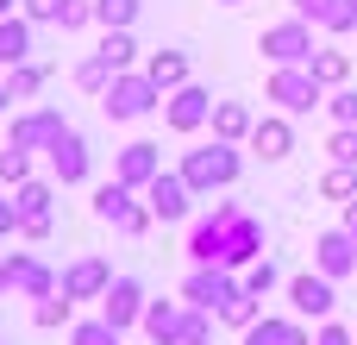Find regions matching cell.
I'll return each instance as SVG.
<instances>
[{
    "label": "cell",
    "instance_id": "34",
    "mask_svg": "<svg viewBox=\"0 0 357 345\" xmlns=\"http://www.w3.org/2000/svg\"><path fill=\"white\" fill-rule=\"evenodd\" d=\"M0 182H6V189L31 182V151H19V145H0Z\"/></svg>",
    "mask_w": 357,
    "mask_h": 345
},
{
    "label": "cell",
    "instance_id": "3",
    "mask_svg": "<svg viewBox=\"0 0 357 345\" xmlns=\"http://www.w3.org/2000/svg\"><path fill=\"white\" fill-rule=\"evenodd\" d=\"M326 82L307 69V63H270V82H264V101L276 107V113H289V119H301V113H314V107H326Z\"/></svg>",
    "mask_w": 357,
    "mask_h": 345
},
{
    "label": "cell",
    "instance_id": "16",
    "mask_svg": "<svg viewBox=\"0 0 357 345\" xmlns=\"http://www.w3.org/2000/svg\"><path fill=\"white\" fill-rule=\"evenodd\" d=\"M63 126H69V119H63L56 107H25V113H13L6 145H19V151H50V138H56Z\"/></svg>",
    "mask_w": 357,
    "mask_h": 345
},
{
    "label": "cell",
    "instance_id": "10",
    "mask_svg": "<svg viewBox=\"0 0 357 345\" xmlns=\"http://www.w3.org/2000/svg\"><path fill=\"white\" fill-rule=\"evenodd\" d=\"M44 163H50V176H56L63 189H75V182H88V176H94V151H88V138H82L75 126H63V132L50 138Z\"/></svg>",
    "mask_w": 357,
    "mask_h": 345
},
{
    "label": "cell",
    "instance_id": "23",
    "mask_svg": "<svg viewBox=\"0 0 357 345\" xmlns=\"http://www.w3.org/2000/svg\"><path fill=\"white\" fill-rule=\"evenodd\" d=\"M251 126H257V113H251L245 101H213V138L245 145V138H251Z\"/></svg>",
    "mask_w": 357,
    "mask_h": 345
},
{
    "label": "cell",
    "instance_id": "6",
    "mask_svg": "<svg viewBox=\"0 0 357 345\" xmlns=\"http://www.w3.org/2000/svg\"><path fill=\"white\" fill-rule=\"evenodd\" d=\"M157 107H163V88L144 75V63H138V69H119V75L107 82V94H100V113L119 119V126H126V119H144V113H157Z\"/></svg>",
    "mask_w": 357,
    "mask_h": 345
},
{
    "label": "cell",
    "instance_id": "41",
    "mask_svg": "<svg viewBox=\"0 0 357 345\" xmlns=\"http://www.w3.org/2000/svg\"><path fill=\"white\" fill-rule=\"evenodd\" d=\"M333 6H339V0H289V13L314 19V25H326V19H333Z\"/></svg>",
    "mask_w": 357,
    "mask_h": 345
},
{
    "label": "cell",
    "instance_id": "49",
    "mask_svg": "<svg viewBox=\"0 0 357 345\" xmlns=\"http://www.w3.org/2000/svg\"><path fill=\"white\" fill-rule=\"evenodd\" d=\"M195 345H213V339H195Z\"/></svg>",
    "mask_w": 357,
    "mask_h": 345
},
{
    "label": "cell",
    "instance_id": "11",
    "mask_svg": "<svg viewBox=\"0 0 357 345\" xmlns=\"http://www.w3.org/2000/svg\"><path fill=\"white\" fill-rule=\"evenodd\" d=\"M13 207H19V233L25 239H50V226H56V214H50L56 207V182H38V176L19 182L13 189Z\"/></svg>",
    "mask_w": 357,
    "mask_h": 345
},
{
    "label": "cell",
    "instance_id": "47",
    "mask_svg": "<svg viewBox=\"0 0 357 345\" xmlns=\"http://www.w3.org/2000/svg\"><path fill=\"white\" fill-rule=\"evenodd\" d=\"M345 6H351V25H357V0H345Z\"/></svg>",
    "mask_w": 357,
    "mask_h": 345
},
{
    "label": "cell",
    "instance_id": "36",
    "mask_svg": "<svg viewBox=\"0 0 357 345\" xmlns=\"http://www.w3.org/2000/svg\"><path fill=\"white\" fill-rule=\"evenodd\" d=\"M326 157H333V163H357V126H333Z\"/></svg>",
    "mask_w": 357,
    "mask_h": 345
},
{
    "label": "cell",
    "instance_id": "30",
    "mask_svg": "<svg viewBox=\"0 0 357 345\" xmlns=\"http://www.w3.org/2000/svg\"><path fill=\"white\" fill-rule=\"evenodd\" d=\"M113 75H119V69H113V63H107L100 50L75 63V88H88V94H107V82H113Z\"/></svg>",
    "mask_w": 357,
    "mask_h": 345
},
{
    "label": "cell",
    "instance_id": "29",
    "mask_svg": "<svg viewBox=\"0 0 357 345\" xmlns=\"http://www.w3.org/2000/svg\"><path fill=\"white\" fill-rule=\"evenodd\" d=\"M31 321H38L44 333H56V327H69V321H75V302H69V295L56 289V295H44V302H31Z\"/></svg>",
    "mask_w": 357,
    "mask_h": 345
},
{
    "label": "cell",
    "instance_id": "42",
    "mask_svg": "<svg viewBox=\"0 0 357 345\" xmlns=\"http://www.w3.org/2000/svg\"><path fill=\"white\" fill-rule=\"evenodd\" d=\"M19 233V207H13V195L0 189V239H13Z\"/></svg>",
    "mask_w": 357,
    "mask_h": 345
},
{
    "label": "cell",
    "instance_id": "12",
    "mask_svg": "<svg viewBox=\"0 0 357 345\" xmlns=\"http://www.w3.org/2000/svg\"><path fill=\"white\" fill-rule=\"evenodd\" d=\"M144 201H151V214H157L163 226L195 214V189H188V176H182V170H157V176L144 182Z\"/></svg>",
    "mask_w": 357,
    "mask_h": 345
},
{
    "label": "cell",
    "instance_id": "37",
    "mask_svg": "<svg viewBox=\"0 0 357 345\" xmlns=\"http://www.w3.org/2000/svg\"><path fill=\"white\" fill-rule=\"evenodd\" d=\"M82 25H94V0H63L56 31H82Z\"/></svg>",
    "mask_w": 357,
    "mask_h": 345
},
{
    "label": "cell",
    "instance_id": "13",
    "mask_svg": "<svg viewBox=\"0 0 357 345\" xmlns=\"http://www.w3.org/2000/svg\"><path fill=\"white\" fill-rule=\"evenodd\" d=\"M6 283H13V295L44 302V295H56V289H63V270H50V264H44V258H31V251H6Z\"/></svg>",
    "mask_w": 357,
    "mask_h": 345
},
{
    "label": "cell",
    "instance_id": "7",
    "mask_svg": "<svg viewBox=\"0 0 357 345\" xmlns=\"http://www.w3.org/2000/svg\"><path fill=\"white\" fill-rule=\"evenodd\" d=\"M238 295H245V277H238L232 264H188V277H182V302H188V308L220 314V308L238 302Z\"/></svg>",
    "mask_w": 357,
    "mask_h": 345
},
{
    "label": "cell",
    "instance_id": "43",
    "mask_svg": "<svg viewBox=\"0 0 357 345\" xmlns=\"http://www.w3.org/2000/svg\"><path fill=\"white\" fill-rule=\"evenodd\" d=\"M345 233H351V239H357V195H351V201H345Z\"/></svg>",
    "mask_w": 357,
    "mask_h": 345
},
{
    "label": "cell",
    "instance_id": "26",
    "mask_svg": "<svg viewBox=\"0 0 357 345\" xmlns=\"http://www.w3.org/2000/svg\"><path fill=\"white\" fill-rule=\"evenodd\" d=\"M307 69H314L326 88H345V82H351V57H345V50H333V44H320V50L307 57Z\"/></svg>",
    "mask_w": 357,
    "mask_h": 345
},
{
    "label": "cell",
    "instance_id": "35",
    "mask_svg": "<svg viewBox=\"0 0 357 345\" xmlns=\"http://www.w3.org/2000/svg\"><path fill=\"white\" fill-rule=\"evenodd\" d=\"M257 314H264V308H257V295H251V289H245L238 302H226V308H220V321H226V327H238V333H245Z\"/></svg>",
    "mask_w": 357,
    "mask_h": 345
},
{
    "label": "cell",
    "instance_id": "4",
    "mask_svg": "<svg viewBox=\"0 0 357 345\" xmlns=\"http://www.w3.org/2000/svg\"><path fill=\"white\" fill-rule=\"evenodd\" d=\"M182 176H188V189L195 195H220V189H232L238 182V170H245V151L232 145V138H213V145H195V151H182V163H176Z\"/></svg>",
    "mask_w": 357,
    "mask_h": 345
},
{
    "label": "cell",
    "instance_id": "21",
    "mask_svg": "<svg viewBox=\"0 0 357 345\" xmlns=\"http://www.w3.org/2000/svg\"><path fill=\"white\" fill-rule=\"evenodd\" d=\"M157 170H163V151H157L151 138H138V145H126V151L113 157V176H119V182H132V189H144Z\"/></svg>",
    "mask_w": 357,
    "mask_h": 345
},
{
    "label": "cell",
    "instance_id": "9",
    "mask_svg": "<svg viewBox=\"0 0 357 345\" xmlns=\"http://www.w3.org/2000/svg\"><path fill=\"white\" fill-rule=\"evenodd\" d=\"M163 126H169V132H182V138H195L201 126H213V94H207L201 82L169 88V94H163Z\"/></svg>",
    "mask_w": 357,
    "mask_h": 345
},
{
    "label": "cell",
    "instance_id": "38",
    "mask_svg": "<svg viewBox=\"0 0 357 345\" xmlns=\"http://www.w3.org/2000/svg\"><path fill=\"white\" fill-rule=\"evenodd\" d=\"M326 113H333L339 126H357V88H333V94H326Z\"/></svg>",
    "mask_w": 357,
    "mask_h": 345
},
{
    "label": "cell",
    "instance_id": "8",
    "mask_svg": "<svg viewBox=\"0 0 357 345\" xmlns=\"http://www.w3.org/2000/svg\"><path fill=\"white\" fill-rule=\"evenodd\" d=\"M257 50L270 57V63H307L320 44H314V19H301V13H289V19H276V25H264V38H257Z\"/></svg>",
    "mask_w": 357,
    "mask_h": 345
},
{
    "label": "cell",
    "instance_id": "22",
    "mask_svg": "<svg viewBox=\"0 0 357 345\" xmlns=\"http://www.w3.org/2000/svg\"><path fill=\"white\" fill-rule=\"evenodd\" d=\"M144 75H151L163 94L182 88V82H195V75H188V50H151V57H144Z\"/></svg>",
    "mask_w": 357,
    "mask_h": 345
},
{
    "label": "cell",
    "instance_id": "31",
    "mask_svg": "<svg viewBox=\"0 0 357 345\" xmlns=\"http://www.w3.org/2000/svg\"><path fill=\"white\" fill-rule=\"evenodd\" d=\"M100 57H107L113 69H138V38H132V31H107V38H100Z\"/></svg>",
    "mask_w": 357,
    "mask_h": 345
},
{
    "label": "cell",
    "instance_id": "25",
    "mask_svg": "<svg viewBox=\"0 0 357 345\" xmlns=\"http://www.w3.org/2000/svg\"><path fill=\"white\" fill-rule=\"evenodd\" d=\"M44 82H50V63H38V57H25V63H13V69H6L13 101H38V94H44Z\"/></svg>",
    "mask_w": 357,
    "mask_h": 345
},
{
    "label": "cell",
    "instance_id": "48",
    "mask_svg": "<svg viewBox=\"0 0 357 345\" xmlns=\"http://www.w3.org/2000/svg\"><path fill=\"white\" fill-rule=\"evenodd\" d=\"M220 6H245V0H220Z\"/></svg>",
    "mask_w": 357,
    "mask_h": 345
},
{
    "label": "cell",
    "instance_id": "15",
    "mask_svg": "<svg viewBox=\"0 0 357 345\" xmlns=\"http://www.w3.org/2000/svg\"><path fill=\"white\" fill-rule=\"evenodd\" d=\"M107 289H113V264H107V258L82 251V258L63 264V295H69V302H100Z\"/></svg>",
    "mask_w": 357,
    "mask_h": 345
},
{
    "label": "cell",
    "instance_id": "44",
    "mask_svg": "<svg viewBox=\"0 0 357 345\" xmlns=\"http://www.w3.org/2000/svg\"><path fill=\"white\" fill-rule=\"evenodd\" d=\"M13 107V88H6V69H0V113Z\"/></svg>",
    "mask_w": 357,
    "mask_h": 345
},
{
    "label": "cell",
    "instance_id": "14",
    "mask_svg": "<svg viewBox=\"0 0 357 345\" xmlns=\"http://www.w3.org/2000/svg\"><path fill=\"white\" fill-rule=\"evenodd\" d=\"M289 308H295L301 321H333V308H339L333 277H326V270H301V277H289Z\"/></svg>",
    "mask_w": 357,
    "mask_h": 345
},
{
    "label": "cell",
    "instance_id": "17",
    "mask_svg": "<svg viewBox=\"0 0 357 345\" xmlns=\"http://www.w3.org/2000/svg\"><path fill=\"white\" fill-rule=\"evenodd\" d=\"M144 308H151V295H144V283L138 277H113V289L100 295V314L126 333V327H138L144 321Z\"/></svg>",
    "mask_w": 357,
    "mask_h": 345
},
{
    "label": "cell",
    "instance_id": "45",
    "mask_svg": "<svg viewBox=\"0 0 357 345\" xmlns=\"http://www.w3.org/2000/svg\"><path fill=\"white\" fill-rule=\"evenodd\" d=\"M6 289H13V283H6V258H0V295H6Z\"/></svg>",
    "mask_w": 357,
    "mask_h": 345
},
{
    "label": "cell",
    "instance_id": "18",
    "mask_svg": "<svg viewBox=\"0 0 357 345\" xmlns=\"http://www.w3.org/2000/svg\"><path fill=\"white\" fill-rule=\"evenodd\" d=\"M245 345H314V333L301 314H257L245 327Z\"/></svg>",
    "mask_w": 357,
    "mask_h": 345
},
{
    "label": "cell",
    "instance_id": "19",
    "mask_svg": "<svg viewBox=\"0 0 357 345\" xmlns=\"http://www.w3.org/2000/svg\"><path fill=\"white\" fill-rule=\"evenodd\" d=\"M314 270H326L333 283L357 270V239L345 233V226H333V233H320V239H314Z\"/></svg>",
    "mask_w": 357,
    "mask_h": 345
},
{
    "label": "cell",
    "instance_id": "46",
    "mask_svg": "<svg viewBox=\"0 0 357 345\" xmlns=\"http://www.w3.org/2000/svg\"><path fill=\"white\" fill-rule=\"evenodd\" d=\"M6 13H19V6H13V0H0V19H6Z\"/></svg>",
    "mask_w": 357,
    "mask_h": 345
},
{
    "label": "cell",
    "instance_id": "5",
    "mask_svg": "<svg viewBox=\"0 0 357 345\" xmlns=\"http://www.w3.org/2000/svg\"><path fill=\"white\" fill-rule=\"evenodd\" d=\"M94 220H100V226H113V233H126V239H138V233H151V226H157V214H151L144 189H132V182H119V176L94 189Z\"/></svg>",
    "mask_w": 357,
    "mask_h": 345
},
{
    "label": "cell",
    "instance_id": "40",
    "mask_svg": "<svg viewBox=\"0 0 357 345\" xmlns=\"http://www.w3.org/2000/svg\"><path fill=\"white\" fill-rule=\"evenodd\" d=\"M314 345H357V327H339V321H320V327H314Z\"/></svg>",
    "mask_w": 357,
    "mask_h": 345
},
{
    "label": "cell",
    "instance_id": "33",
    "mask_svg": "<svg viewBox=\"0 0 357 345\" xmlns=\"http://www.w3.org/2000/svg\"><path fill=\"white\" fill-rule=\"evenodd\" d=\"M320 195H333V201H351V195H357V163H326V176H320Z\"/></svg>",
    "mask_w": 357,
    "mask_h": 345
},
{
    "label": "cell",
    "instance_id": "1",
    "mask_svg": "<svg viewBox=\"0 0 357 345\" xmlns=\"http://www.w3.org/2000/svg\"><path fill=\"white\" fill-rule=\"evenodd\" d=\"M257 258H264V220L251 207H238V201H220L188 233V264H232V270H245Z\"/></svg>",
    "mask_w": 357,
    "mask_h": 345
},
{
    "label": "cell",
    "instance_id": "50",
    "mask_svg": "<svg viewBox=\"0 0 357 345\" xmlns=\"http://www.w3.org/2000/svg\"><path fill=\"white\" fill-rule=\"evenodd\" d=\"M0 345H6V339H0Z\"/></svg>",
    "mask_w": 357,
    "mask_h": 345
},
{
    "label": "cell",
    "instance_id": "27",
    "mask_svg": "<svg viewBox=\"0 0 357 345\" xmlns=\"http://www.w3.org/2000/svg\"><path fill=\"white\" fill-rule=\"evenodd\" d=\"M144 13V0H94V25L100 31H132Z\"/></svg>",
    "mask_w": 357,
    "mask_h": 345
},
{
    "label": "cell",
    "instance_id": "20",
    "mask_svg": "<svg viewBox=\"0 0 357 345\" xmlns=\"http://www.w3.org/2000/svg\"><path fill=\"white\" fill-rule=\"evenodd\" d=\"M245 145H251L264 163H276V157H289V151H295V119H289V113H264V119L251 126V138H245Z\"/></svg>",
    "mask_w": 357,
    "mask_h": 345
},
{
    "label": "cell",
    "instance_id": "32",
    "mask_svg": "<svg viewBox=\"0 0 357 345\" xmlns=\"http://www.w3.org/2000/svg\"><path fill=\"white\" fill-rule=\"evenodd\" d=\"M238 277H245V289H251V295H257V302H264V295H270V289H276V283H282V270H276V258H270V251H264V258H257V264H245V270H238Z\"/></svg>",
    "mask_w": 357,
    "mask_h": 345
},
{
    "label": "cell",
    "instance_id": "2",
    "mask_svg": "<svg viewBox=\"0 0 357 345\" xmlns=\"http://www.w3.org/2000/svg\"><path fill=\"white\" fill-rule=\"evenodd\" d=\"M213 321L207 308H188V302H151L144 308V345H195V339H213Z\"/></svg>",
    "mask_w": 357,
    "mask_h": 345
},
{
    "label": "cell",
    "instance_id": "28",
    "mask_svg": "<svg viewBox=\"0 0 357 345\" xmlns=\"http://www.w3.org/2000/svg\"><path fill=\"white\" fill-rule=\"evenodd\" d=\"M69 345H126V333L107 314H94V321H69Z\"/></svg>",
    "mask_w": 357,
    "mask_h": 345
},
{
    "label": "cell",
    "instance_id": "39",
    "mask_svg": "<svg viewBox=\"0 0 357 345\" xmlns=\"http://www.w3.org/2000/svg\"><path fill=\"white\" fill-rule=\"evenodd\" d=\"M19 13H25L31 25H56V13H63V0H19Z\"/></svg>",
    "mask_w": 357,
    "mask_h": 345
},
{
    "label": "cell",
    "instance_id": "24",
    "mask_svg": "<svg viewBox=\"0 0 357 345\" xmlns=\"http://www.w3.org/2000/svg\"><path fill=\"white\" fill-rule=\"evenodd\" d=\"M25 57H31V19L25 13H6L0 19V69H13Z\"/></svg>",
    "mask_w": 357,
    "mask_h": 345
}]
</instances>
